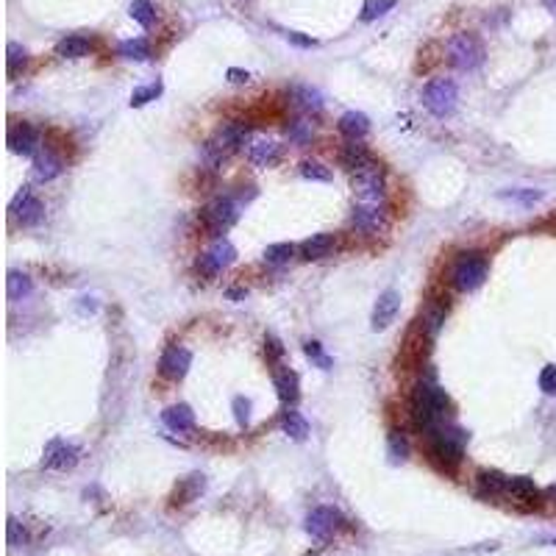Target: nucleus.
Returning a JSON list of instances; mask_svg holds the SVG:
<instances>
[{
    "label": "nucleus",
    "mask_w": 556,
    "mask_h": 556,
    "mask_svg": "<svg viewBox=\"0 0 556 556\" xmlns=\"http://www.w3.org/2000/svg\"><path fill=\"white\" fill-rule=\"evenodd\" d=\"M543 3H545V9H548L551 14H556V0H543Z\"/></svg>",
    "instance_id": "8fccbe9b"
},
{
    "label": "nucleus",
    "mask_w": 556,
    "mask_h": 556,
    "mask_svg": "<svg viewBox=\"0 0 556 556\" xmlns=\"http://www.w3.org/2000/svg\"><path fill=\"white\" fill-rule=\"evenodd\" d=\"M457 98H459L457 84L448 81V78H434V81L425 84V89H423L425 109H428L434 117H448V114H454Z\"/></svg>",
    "instance_id": "0eeeda50"
},
{
    "label": "nucleus",
    "mask_w": 556,
    "mask_h": 556,
    "mask_svg": "<svg viewBox=\"0 0 556 556\" xmlns=\"http://www.w3.org/2000/svg\"><path fill=\"white\" fill-rule=\"evenodd\" d=\"M373 162V156H370V151L361 145L359 139H351L348 145H342V151H339V164L345 167V170H351V173H356L361 170L364 164Z\"/></svg>",
    "instance_id": "4be33fe9"
},
{
    "label": "nucleus",
    "mask_w": 556,
    "mask_h": 556,
    "mask_svg": "<svg viewBox=\"0 0 556 556\" xmlns=\"http://www.w3.org/2000/svg\"><path fill=\"white\" fill-rule=\"evenodd\" d=\"M351 190L359 203H384L387 195V181H384V170L378 162L364 164L361 170L351 173Z\"/></svg>",
    "instance_id": "7ed1b4c3"
},
{
    "label": "nucleus",
    "mask_w": 556,
    "mask_h": 556,
    "mask_svg": "<svg viewBox=\"0 0 556 556\" xmlns=\"http://www.w3.org/2000/svg\"><path fill=\"white\" fill-rule=\"evenodd\" d=\"M264 356H267V361H278L284 356V345L276 337H267L264 339Z\"/></svg>",
    "instance_id": "49530a36"
},
{
    "label": "nucleus",
    "mask_w": 556,
    "mask_h": 556,
    "mask_svg": "<svg viewBox=\"0 0 556 556\" xmlns=\"http://www.w3.org/2000/svg\"><path fill=\"white\" fill-rule=\"evenodd\" d=\"M506 495H512L520 503H537L540 501V490H537L534 479H528V476H512L509 487H506Z\"/></svg>",
    "instance_id": "a878e982"
},
{
    "label": "nucleus",
    "mask_w": 556,
    "mask_h": 556,
    "mask_svg": "<svg viewBox=\"0 0 556 556\" xmlns=\"http://www.w3.org/2000/svg\"><path fill=\"white\" fill-rule=\"evenodd\" d=\"M295 256V248L290 242H276V245H267L264 251V262L278 267V264H287Z\"/></svg>",
    "instance_id": "2f4dec72"
},
{
    "label": "nucleus",
    "mask_w": 556,
    "mask_h": 556,
    "mask_svg": "<svg viewBox=\"0 0 556 556\" xmlns=\"http://www.w3.org/2000/svg\"><path fill=\"white\" fill-rule=\"evenodd\" d=\"M390 9H395V0H367L364 9H361V20H364V23L378 20V17H384Z\"/></svg>",
    "instance_id": "c9c22d12"
},
{
    "label": "nucleus",
    "mask_w": 556,
    "mask_h": 556,
    "mask_svg": "<svg viewBox=\"0 0 556 556\" xmlns=\"http://www.w3.org/2000/svg\"><path fill=\"white\" fill-rule=\"evenodd\" d=\"M39 145H42V136L28 123H17V126L9 129V151L11 153H17V156H36Z\"/></svg>",
    "instance_id": "ddd939ff"
},
{
    "label": "nucleus",
    "mask_w": 556,
    "mask_h": 556,
    "mask_svg": "<svg viewBox=\"0 0 556 556\" xmlns=\"http://www.w3.org/2000/svg\"><path fill=\"white\" fill-rule=\"evenodd\" d=\"M239 220V206L231 197H214L203 212H200V226L209 236H223Z\"/></svg>",
    "instance_id": "39448f33"
},
{
    "label": "nucleus",
    "mask_w": 556,
    "mask_h": 556,
    "mask_svg": "<svg viewBox=\"0 0 556 556\" xmlns=\"http://www.w3.org/2000/svg\"><path fill=\"white\" fill-rule=\"evenodd\" d=\"M312 133H315L312 123L303 120V117L287 126V136H290V142H295V145H309L312 142Z\"/></svg>",
    "instance_id": "f704fd0d"
},
{
    "label": "nucleus",
    "mask_w": 556,
    "mask_h": 556,
    "mask_svg": "<svg viewBox=\"0 0 556 556\" xmlns=\"http://www.w3.org/2000/svg\"><path fill=\"white\" fill-rule=\"evenodd\" d=\"M464 442H467V434L462 428H448L442 425L434 437H428V459L437 470L454 476L464 459Z\"/></svg>",
    "instance_id": "f03ea898"
},
{
    "label": "nucleus",
    "mask_w": 556,
    "mask_h": 556,
    "mask_svg": "<svg viewBox=\"0 0 556 556\" xmlns=\"http://www.w3.org/2000/svg\"><path fill=\"white\" fill-rule=\"evenodd\" d=\"M287 39H290L293 45H298V48H312V45H315L312 36H300L298 31H287Z\"/></svg>",
    "instance_id": "09e8293b"
},
{
    "label": "nucleus",
    "mask_w": 556,
    "mask_h": 556,
    "mask_svg": "<svg viewBox=\"0 0 556 556\" xmlns=\"http://www.w3.org/2000/svg\"><path fill=\"white\" fill-rule=\"evenodd\" d=\"M131 17L142 26V28H151L156 23V9L151 0H133L131 3Z\"/></svg>",
    "instance_id": "473e14b6"
},
{
    "label": "nucleus",
    "mask_w": 556,
    "mask_h": 556,
    "mask_svg": "<svg viewBox=\"0 0 556 556\" xmlns=\"http://www.w3.org/2000/svg\"><path fill=\"white\" fill-rule=\"evenodd\" d=\"M484 45L479 36L473 33H457L448 39V62L462 70V72H473L484 65Z\"/></svg>",
    "instance_id": "20e7f679"
},
{
    "label": "nucleus",
    "mask_w": 556,
    "mask_h": 556,
    "mask_svg": "<svg viewBox=\"0 0 556 556\" xmlns=\"http://www.w3.org/2000/svg\"><path fill=\"white\" fill-rule=\"evenodd\" d=\"M245 156H248V162L256 164V167H273V164L278 162L281 151H278V145H276L273 139L256 136V139H251V142L245 145Z\"/></svg>",
    "instance_id": "a211bd4d"
},
{
    "label": "nucleus",
    "mask_w": 556,
    "mask_h": 556,
    "mask_svg": "<svg viewBox=\"0 0 556 556\" xmlns=\"http://www.w3.org/2000/svg\"><path fill=\"white\" fill-rule=\"evenodd\" d=\"M162 423L170 431H178V434H187L195 428V412L187 406V403H175V406H167L162 412Z\"/></svg>",
    "instance_id": "aec40b11"
},
{
    "label": "nucleus",
    "mask_w": 556,
    "mask_h": 556,
    "mask_svg": "<svg viewBox=\"0 0 556 556\" xmlns=\"http://www.w3.org/2000/svg\"><path fill=\"white\" fill-rule=\"evenodd\" d=\"M303 354L315 361L320 370H331V356H326V351H323L320 342H306V345H303Z\"/></svg>",
    "instance_id": "ea45409f"
},
{
    "label": "nucleus",
    "mask_w": 556,
    "mask_h": 556,
    "mask_svg": "<svg viewBox=\"0 0 556 556\" xmlns=\"http://www.w3.org/2000/svg\"><path fill=\"white\" fill-rule=\"evenodd\" d=\"M281 431L287 434V437H293V440H306V434H309V423L295 412V409H287L284 415H281Z\"/></svg>",
    "instance_id": "c756f323"
},
{
    "label": "nucleus",
    "mask_w": 556,
    "mask_h": 556,
    "mask_svg": "<svg viewBox=\"0 0 556 556\" xmlns=\"http://www.w3.org/2000/svg\"><path fill=\"white\" fill-rule=\"evenodd\" d=\"M487 278V259L481 254H462L451 270V281L462 293H473Z\"/></svg>",
    "instance_id": "423d86ee"
},
{
    "label": "nucleus",
    "mask_w": 556,
    "mask_h": 556,
    "mask_svg": "<svg viewBox=\"0 0 556 556\" xmlns=\"http://www.w3.org/2000/svg\"><path fill=\"white\" fill-rule=\"evenodd\" d=\"M290 100H293L295 109L303 111V114H317L323 109V95L317 89H312V87H293L290 89Z\"/></svg>",
    "instance_id": "5701e85b"
},
{
    "label": "nucleus",
    "mask_w": 556,
    "mask_h": 556,
    "mask_svg": "<svg viewBox=\"0 0 556 556\" xmlns=\"http://www.w3.org/2000/svg\"><path fill=\"white\" fill-rule=\"evenodd\" d=\"M367 131H370L367 114H361V111H345V114L339 117V133H342V136H348V139H361Z\"/></svg>",
    "instance_id": "bb28decb"
},
{
    "label": "nucleus",
    "mask_w": 556,
    "mask_h": 556,
    "mask_svg": "<svg viewBox=\"0 0 556 556\" xmlns=\"http://www.w3.org/2000/svg\"><path fill=\"white\" fill-rule=\"evenodd\" d=\"M273 384H276V393H278V398H281V403L293 409L295 403H298V398H300V381H298V373L290 370V367H281V370H276V373H273Z\"/></svg>",
    "instance_id": "6ab92c4d"
},
{
    "label": "nucleus",
    "mask_w": 556,
    "mask_h": 556,
    "mask_svg": "<svg viewBox=\"0 0 556 556\" xmlns=\"http://www.w3.org/2000/svg\"><path fill=\"white\" fill-rule=\"evenodd\" d=\"M200 156H203V162H206V167H212V170H220L223 164H226V153L214 145V139H209L206 145H203V151H200Z\"/></svg>",
    "instance_id": "e433bc0d"
},
{
    "label": "nucleus",
    "mask_w": 556,
    "mask_h": 556,
    "mask_svg": "<svg viewBox=\"0 0 556 556\" xmlns=\"http://www.w3.org/2000/svg\"><path fill=\"white\" fill-rule=\"evenodd\" d=\"M339 528H342V515L337 509H331V506H317L306 518V531L315 540H331Z\"/></svg>",
    "instance_id": "f8f14e48"
},
{
    "label": "nucleus",
    "mask_w": 556,
    "mask_h": 556,
    "mask_svg": "<svg viewBox=\"0 0 556 556\" xmlns=\"http://www.w3.org/2000/svg\"><path fill=\"white\" fill-rule=\"evenodd\" d=\"M501 197L518 200V203H523V206H534L537 200H543V192H540V190H512V192H503Z\"/></svg>",
    "instance_id": "79ce46f5"
},
{
    "label": "nucleus",
    "mask_w": 556,
    "mask_h": 556,
    "mask_svg": "<svg viewBox=\"0 0 556 556\" xmlns=\"http://www.w3.org/2000/svg\"><path fill=\"white\" fill-rule=\"evenodd\" d=\"M190 367H192V354L187 348H181V345L167 348L162 354V359H159V373L164 378H170V381L184 378L190 373Z\"/></svg>",
    "instance_id": "4468645a"
},
{
    "label": "nucleus",
    "mask_w": 556,
    "mask_h": 556,
    "mask_svg": "<svg viewBox=\"0 0 556 556\" xmlns=\"http://www.w3.org/2000/svg\"><path fill=\"white\" fill-rule=\"evenodd\" d=\"M226 75H229L231 84H248L251 81V72L248 70H236V67H231Z\"/></svg>",
    "instance_id": "de8ad7c7"
},
{
    "label": "nucleus",
    "mask_w": 556,
    "mask_h": 556,
    "mask_svg": "<svg viewBox=\"0 0 556 556\" xmlns=\"http://www.w3.org/2000/svg\"><path fill=\"white\" fill-rule=\"evenodd\" d=\"M120 56L133 59V62H145V59H151V45L145 39H126V42H120Z\"/></svg>",
    "instance_id": "7c9ffc66"
},
{
    "label": "nucleus",
    "mask_w": 556,
    "mask_h": 556,
    "mask_svg": "<svg viewBox=\"0 0 556 556\" xmlns=\"http://www.w3.org/2000/svg\"><path fill=\"white\" fill-rule=\"evenodd\" d=\"M28 543V534H26V528H23V523L20 520H9V545L11 548H20V545H26Z\"/></svg>",
    "instance_id": "37998d69"
},
{
    "label": "nucleus",
    "mask_w": 556,
    "mask_h": 556,
    "mask_svg": "<svg viewBox=\"0 0 556 556\" xmlns=\"http://www.w3.org/2000/svg\"><path fill=\"white\" fill-rule=\"evenodd\" d=\"M540 390L545 395H556V367L554 364H545L543 373H540Z\"/></svg>",
    "instance_id": "c03bdc74"
},
{
    "label": "nucleus",
    "mask_w": 556,
    "mask_h": 556,
    "mask_svg": "<svg viewBox=\"0 0 556 556\" xmlns=\"http://www.w3.org/2000/svg\"><path fill=\"white\" fill-rule=\"evenodd\" d=\"M351 223L361 234H378V231L387 229V209H384V203H356Z\"/></svg>",
    "instance_id": "9b49d317"
},
{
    "label": "nucleus",
    "mask_w": 556,
    "mask_h": 556,
    "mask_svg": "<svg viewBox=\"0 0 556 556\" xmlns=\"http://www.w3.org/2000/svg\"><path fill=\"white\" fill-rule=\"evenodd\" d=\"M234 418L239 425H248L251 423V400L248 398H234Z\"/></svg>",
    "instance_id": "a18cd8bd"
},
{
    "label": "nucleus",
    "mask_w": 556,
    "mask_h": 556,
    "mask_svg": "<svg viewBox=\"0 0 556 556\" xmlns=\"http://www.w3.org/2000/svg\"><path fill=\"white\" fill-rule=\"evenodd\" d=\"M81 448L65 442V440H50L45 445V457H42V467L48 470H72L78 462H81Z\"/></svg>",
    "instance_id": "9d476101"
},
{
    "label": "nucleus",
    "mask_w": 556,
    "mask_h": 556,
    "mask_svg": "<svg viewBox=\"0 0 556 556\" xmlns=\"http://www.w3.org/2000/svg\"><path fill=\"white\" fill-rule=\"evenodd\" d=\"M300 175L309 178V181H323V184L331 181V170L320 162H303L300 164Z\"/></svg>",
    "instance_id": "4c0bfd02"
},
{
    "label": "nucleus",
    "mask_w": 556,
    "mask_h": 556,
    "mask_svg": "<svg viewBox=\"0 0 556 556\" xmlns=\"http://www.w3.org/2000/svg\"><path fill=\"white\" fill-rule=\"evenodd\" d=\"M26 65H28V50L23 45H17V42H9V48H6V67H9V72L14 75L17 70H23Z\"/></svg>",
    "instance_id": "72a5a7b5"
},
{
    "label": "nucleus",
    "mask_w": 556,
    "mask_h": 556,
    "mask_svg": "<svg viewBox=\"0 0 556 556\" xmlns=\"http://www.w3.org/2000/svg\"><path fill=\"white\" fill-rule=\"evenodd\" d=\"M548 495H551V498H556V484H551V487H548Z\"/></svg>",
    "instance_id": "3c124183"
},
{
    "label": "nucleus",
    "mask_w": 556,
    "mask_h": 556,
    "mask_svg": "<svg viewBox=\"0 0 556 556\" xmlns=\"http://www.w3.org/2000/svg\"><path fill=\"white\" fill-rule=\"evenodd\" d=\"M89 50H92V42H89L87 36H78V33L65 36V39L56 45V53H59L62 59H84Z\"/></svg>",
    "instance_id": "cd10ccee"
},
{
    "label": "nucleus",
    "mask_w": 556,
    "mask_h": 556,
    "mask_svg": "<svg viewBox=\"0 0 556 556\" xmlns=\"http://www.w3.org/2000/svg\"><path fill=\"white\" fill-rule=\"evenodd\" d=\"M31 293H33V281H31V276H28V273L11 270V273L6 276V295H9V300H11V303L26 300Z\"/></svg>",
    "instance_id": "393cba45"
},
{
    "label": "nucleus",
    "mask_w": 556,
    "mask_h": 556,
    "mask_svg": "<svg viewBox=\"0 0 556 556\" xmlns=\"http://www.w3.org/2000/svg\"><path fill=\"white\" fill-rule=\"evenodd\" d=\"M203 487H206V479H203L200 473H192V476H187V479H181V481L175 484V492H173L170 503H173V506H184V503L195 501L197 495L203 492Z\"/></svg>",
    "instance_id": "412c9836"
},
{
    "label": "nucleus",
    "mask_w": 556,
    "mask_h": 556,
    "mask_svg": "<svg viewBox=\"0 0 556 556\" xmlns=\"http://www.w3.org/2000/svg\"><path fill=\"white\" fill-rule=\"evenodd\" d=\"M476 484L484 495H506V487H509V476L498 473V470H479L476 476Z\"/></svg>",
    "instance_id": "c85d7f7f"
},
{
    "label": "nucleus",
    "mask_w": 556,
    "mask_h": 556,
    "mask_svg": "<svg viewBox=\"0 0 556 556\" xmlns=\"http://www.w3.org/2000/svg\"><path fill=\"white\" fill-rule=\"evenodd\" d=\"M65 173V159L56 153V151H50V148H45V151H39L36 156H33V178L36 181H53V178H59Z\"/></svg>",
    "instance_id": "f3484780"
},
{
    "label": "nucleus",
    "mask_w": 556,
    "mask_h": 556,
    "mask_svg": "<svg viewBox=\"0 0 556 556\" xmlns=\"http://www.w3.org/2000/svg\"><path fill=\"white\" fill-rule=\"evenodd\" d=\"M236 262V248L231 245L229 239H223V236H217L200 256H197V273L200 276H206V278H214L220 270H226L229 264Z\"/></svg>",
    "instance_id": "6e6552de"
},
{
    "label": "nucleus",
    "mask_w": 556,
    "mask_h": 556,
    "mask_svg": "<svg viewBox=\"0 0 556 556\" xmlns=\"http://www.w3.org/2000/svg\"><path fill=\"white\" fill-rule=\"evenodd\" d=\"M162 95V84L156 81V84H151V87H142V89H133L131 95V106L133 109H139V106H145V103H151V100H156Z\"/></svg>",
    "instance_id": "58836bf2"
},
{
    "label": "nucleus",
    "mask_w": 556,
    "mask_h": 556,
    "mask_svg": "<svg viewBox=\"0 0 556 556\" xmlns=\"http://www.w3.org/2000/svg\"><path fill=\"white\" fill-rule=\"evenodd\" d=\"M409 415H412V423L418 425L425 437H434L445 425V418L451 415V398L437 384L420 381L415 387V395H412Z\"/></svg>",
    "instance_id": "f257e3e1"
},
{
    "label": "nucleus",
    "mask_w": 556,
    "mask_h": 556,
    "mask_svg": "<svg viewBox=\"0 0 556 556\" xmlns=\"http://www.w3.org/2000/svg\"><path fill=\"white\" fill-rule=\"evenodd\" d=\"M11 217L20 223V226H26V229H33V226H39L42 223V217H45V206H42V200L33 195L28 187H23L14 200H11Z\"/></svg>",
    "instance_id": "1a4fd4ad"
},
{
    "label": "nucleus",
    "mask_w": 556,
    "mask_h": 556,
    "mask_svg": "<svg viewBox=\"0 0 556 556\" xmlns=\"http://www.w3.org/2000/svg\"><path fill=\"white\" fill-rule=\"evenodd\" d=\"M406 454H409L406 437H403L400 431H393V434H390V457H393V462H403Z\"/></svg>",
    "instance_id": "a19ab883"
},
{
    "label": "nucleus",
    "mask_w": 556,
    "mask_h": 556,
    "mask_svg": "<svg viewBox=\"0 0 556 556\" xmlns=\"http://www.w3.org/2000/svg\"><path fill=\"white\" fill-rule=\"evenodd\" d=\"M334 236L331 234H312L309 239H303L300 242V256L306 259V262H312V259H323L328 256L331 251H334Z\"/></svg>",
    "instance_id": "b1692460"
},
{
    "label": "nucleus",
    "mask_w": 556,
    "mask_h": 556,
    "mask_svg": "<svg viewBox=\"0 0 556 556\" xmlns=\"http://www.w3.org/2000/svg\"><path fill=\"white\" fill-rule=\"evenodd\" d=\"M398 312H400V295L395 290H387V293L378 295V300L373 306V317H370L373 331H384L398 317Z\"/></svg>",
    "instance_id": "2eb2a0df"
},
{
    "label": "nucleus",
    "mask_w": 556,
    "mask_h": 556,
    "mask_svg": "<svg viewBox=\"0 0 556 556\" xmlns=\"http://www.w3.org/2000/svg\"><path fill=\"white\" fill-rule=\"evenodd\" d=\"M248 133H251V126L248 123H242V120H234V123H226L220 131L214 133V145L231 156L234 151H239L242 145H248L245 139H248Z\"/></svg>",
    "instance_id": "dca6fc26"
}]
</instances>
